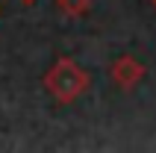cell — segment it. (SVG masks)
<instances>
[{
    "label": "cell",
    "instance_id": "6da1fadb",
    "mask_svg": "<svg viewBox=\"0 0 156 153\" xmlns=\"http://www.w3.org/2000/svg\"><path fill=\"white\" fill-rule=\"evenodd\" d=\"M153 3H156V0H153Z\"/></svg>",
    "mask_w": 156,
    "mask_h": 153
}]
</instances>
